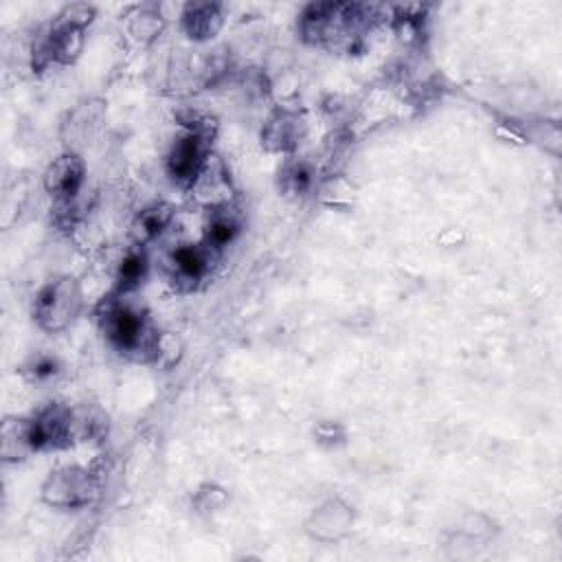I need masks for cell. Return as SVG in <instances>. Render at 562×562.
<instances>
[{
    "instance_id": "cell-1",
    "label": "cell",
    "mask_w": 562,
    "mask_h": 562,
    "mask_svg": "<svg viewBox=\"0 0 562 562\" xmlns=\"http://www.w3.org/2000/svg\"><path fill=\"white\" fill-rule=\"evenodd\" d=\"M132 296L112 290L97 301L94 318L99 331L121 356L134 362H156L162 331L151 323L143 303Z\"/></svg>"
},
{
    "instance_id": "cell-2",
    "label": "cell",
    "mask_w": 562,
    "mask_h": 562,
    "mask_svg": "<svg viewBox=\"0 0 562 562\" xmlns=\"http://www.w3.org/2000/svg\"><path fill=\"white\" fill-rule=\"evenodd\" d=\"M384 20L382 7L360 2H312L301 11L299 35L321 48L353 50Z\"/></svg>"
},
{
    "instance_id": "cell-3",
    "label": "cell",
    "mask_w": 562,
    "mask_h": 562,
    "mask_svg": "<svg viewBox=\"0 0 562 562\" xmlns=\"http://www.w3.org/2000/svg\"><path fill=\"white\" fill-rule=\"evenodd\" d=\"M94 20V7L86 2L66 4L48 24V29L35 37L31 46L33 70H44L50 64L70 66L83 50L86 31Z\"/></svg>"
},
{
    "instance_id": "cell-4",
    "label": "cell",
    "mask_w": 562,
    "mask_h": 562,
    "mask_svg": "<svg viewBox=\"0 0 562 562\" xmlns=\"http://www.w3.org/2000/svg\"><path fill=\"white\" fill-rule=\"evenodd\" d=\"M86 290L72 274H55L33 299V321L46 334L68 329L86 307Z\"/></svg>"
},
{
    "instance_id": "cell-5",
    "label": "cell",
    "mask_w": 562,
    "mask_h": 562,
    "mask_svg": "<svg viewBox=\"0 0 562 562\" xmlns=\"http://www.w3.org/2000/svg\"><path fill=\"white\" fill-rule=\"evenodd\" d=\"M101 496V479L94 470L66 463L48 472L40 498L53 509H86Z\"/></svg>"
},
{
    "instance_id": "cell-6",
    "label": "cell",
    "mask_w": 562,
    "mask_h": 562,
    "mask_svg": "<svg viewBox=\"0 0 562 562\" xmlns=\"http://www.w3.org/2000/svg\"><path fill=\"white\" fill-rule=\"evenodd\" d=\"M29 437L35 452L64 450L75 443L72 435V406L48 402L29 417Z\"/></svg>"
},
{
    "instance_id": "cell-7",
    "label": "cell",
    "mask_w": 562,
    "mask_h": 562,
    "mask_svg": "<svg viewBox=\"0 0 562 562\" xmlns=\"http://www.w3.org/2000/svg\"><path fill=\"white\" fill-rule=\"evenodd\" d=\"M211 138L193 134V132H180L165 156V169L167 176L182 189L191 191V187L195 184L204 162L211 156Z\"/></svg>"
},
{
    "instance_id": "cell-8",
    "label": "cell",
    "mask_w": 562,
    "mask_h": 562,
    "mask_svg": "<svg viewBox=\"0 0 562 562\" xmlns=\"http://www.w3.org/2000/svg\"><path fill=\"white\" fill-rule=\"evenodd\" d=\"M356 525V509L340 496H327L312 507L303 522V531L323 544L345 540Z\"/></svg>"
},
{
    "instance_id": "cell-9",
    "label": "cell",
    "mask_w": 562,
    "mask_h": 562,
    "mask_svg": "<svg viewBox=\"0 0 562 562\" xmlns=\"http://www.w3.org/2000/svg\"><path fill=\"white\" fill-rule=\"evenodd\" d=\"M215 259L217 255L209 250L202 241H182L167 252L165 268L173 288L189 292L195 290L198 283L211 274Z\"/></svg>"
},
{
    "instance_id": "cell-10",
    "label": "cell",
    "mask_w": 562,
    "mask_h": 562,
    "mask_svg": "<svg viewBox=\"0 0 562 562\" xmlns=\"http://www.w3.org/2000/svg\"><path fill=\"white\" fill-rule=\"evenodd\" d=\"M42 187L55 204L77 202L86 187V160L75 149L61 151L44 169Z\"/></svg>"
},
{
    "instance_id": "cell-11",
    "label": "cell",
    "mask_w": 562,
    "mask_h": 562,
    "mask_svg": "<svg viewBox=\"0 0 562 562\" xmlns=\"http://www.w3.org/2000/svg\"><path fill=\"white\" fill-rule=\"evenodd\" d=\"M305 132H307L305 119L296 110L279 105L266 116L259 138L266 151L294 156L301 140L305 138Z\"/></svg>"
},
{
    "instance_id": "cell-12",
    "label": "cell",
    "mask_w": 562,
    "mask_h": 562,
    "mask_svg": "<svg viewBox=\"0 0 562 562\" xmlns=\"http://www.w3.org/2000/svg\"><path fill=\"white\" fill-rule=\"evenodd\" d=\"M496 522L481 512H470L461 518L457 529L446 536V547L454 549L452 558H470L496 536Z\"/></svg>"
},
{
    "instance_id": "cell-13",
    "label": "cell",
    "mask_w": 562,
    "mask_h": 562,
    "mask_svg": "<svg viewBox=\"0 0 562 562\" xmlns=\"http://www.w3.org/2000/svg\"><path fill=\"white\" fill-rule=\"evenodd\" d=\"M224 20V4L220 2H187L178 15L180 31L195 44L211 42L222 31Z\"/></svg>"
},
{
    "instance_id": "cell-14",
    "label": "cell",
    "mask_w": 562,
    "mask_h": 562,
    "mask_svg": "<svg viewBox=\"0 0 562 562\" xmlns=\"http://www.w3.org/2000/svg\"><path fill=\"white\" fill-rule=\"evenodd\" d=\"M241 226H244L241 213L233 206V202L211 206L206 209V220L202 226L200 241L220 257V252L239 237Z\"/></svg>"
},
{
    "instance_id": "cell-15",
    "label": "cell",
    "mask_w": 562,
    "mask_h": 562,
    "mask_svg": "<svg viewBox=\"0 0 562 562\" xmlns=\"http://www.w3.org/2000/svg\"><path fill=\"white\" fill-rule=\"evenodd\" d=\"M277 180H279V189L285 195L292 198H303L307 195L318 180V169L314 162H310L307 158L301 156H285L279 171H277Z\"/></svg>"
},
{
    "instance_id": "cell-16",
    "label": "cell",
    "mask_w": 562,
    "mask_h": 562,
    "mask_svg": "<svg viewBox=\"0 0 562 562\" xmlns=\"http://www.w3.org/2000/svg\"><path fill=\"white\" fill-rule=\"evenodd\" d=\"M149 274V255L145 246L132 244L119 259L114 270V288L121 294H136Z\"/></svg>"
},
{
    "instance_id": "cell-17",
    "label": "cell",
    "mask_w": 562,
    "mask_h": 562,
    "mask_svg": "<svg viewBox=\"0 0 562 562\" xmlns=\"http://www.w3.org/2000/svg\"><path fill=\"white\" fill-rule=\"evenodd\" d=\"M165 24H167V18H165L162 9L158 4H154V2L136 4L125 15V31H127V35L136 44H140V46H147L156 37H160Z\"/></svg>"
},
{
    "instance_id": "cell-18",
    "label": "cell",
    "mask_w": 562,
    "mask_h": 562,
    "mask_svg": "<svg viewBox=\"0 0 562 562\" xmlns=\"http://www.w3.org/2000/svg\"><path fill=\"white\" fill-rule=\"evenodd\" d=\"M35 454L29 437V419L26 417H7L0 428V457L4 463H18Z\"/></svg>"
},
{
    "instance_id": "cell-19",
    "label": "cell",
    "mask_w": 562,
    "mask_h": 562,
    "mask_svg": "<svg viewBox=\"0 0 562 562\" xmlns=\"http://www.w3.org/2000/svg\"><path fill=\"white\" fill-rule=\"evenodd\" d=\"M173 220V209L167 202H154L143 206L134 222H132V235H134V244H149L156 241L171 224Z\"/></svg>"
},
{
    "instance_id": "cell-20",
    "label": "cell",
    "mask_w": 562,
    "mask_h": 562,
    "mask_svg": "<svg viewBox=\"0 0 562 562\" xmlns=\"http://www.w3.org/2000/svg\"><path fill=\"white\" fill-rule=\"evenodd\" d=\"M108 417L101 408L92 404L72 406V435L75 441H92L105 432Z\"/></svg>"
},
{
    "instance_id": "cell-21",
    "label": "cell",
    "mask_w": 562,
    "mask_h": 562,
    "mask_svg": "<svg viewBox=\"0 0 562 562\" xmlns=\"http://www.w3.org/2000/svg\"><path fill=\"white\" fill-rule=\"evenodd\" d=\"M226 503H228V492L213 481L200 483L191 496V507L200 516H213V514L222 512L226 507Z\"/></svg>"
},
{
    "instance_id": "cell-22",
    "label": "cell",
    "mask_w": 562,
    "mask_h": 562,
    "mask_svg": "<svg viewBox=\"0 0 562 562\" xmlns=\"http://www.w3.org/2000/svg\"><path fill=\"white\" fill-rule=\"evenodd\" d=\"M61 371V364L59 360L53 356V353H33L24 364H22V373L35 382V384H42V382H48V380H55Z\"/></svg>"
},
{
    "instance_id": "cell-23",
    "label": "cell",
    "mask_w": 562,
    "mask_h": 562,
    "mask_svg": "<svg viewBox=\"0 0 562 562\" xmlns=\"http://www.w3.org/2000/svg\"><path fill=\"white\" fill-rule=\"evenodd\" d=\"M314 439L323 448H338L347 441V428L336 419H321L314 426Z\"/></svg>"
},
{
    "instance_id": "cell-24",
    "label": "cell",
    "mask_w": 562,
    "mask_h": 562,
    "mask_svg": "<svg viewBox=\"0 0 562 562\" xmlns=\"http://www.w3.org/2000/svg\"><path fill=\"white\" fill-rule=\"evenodd\" d=\"M182 356V342L176 334L162 331L160 334V342H158V356H156V364H165L171 367L180 360Z\"/></svg>"
}]
</instances>
